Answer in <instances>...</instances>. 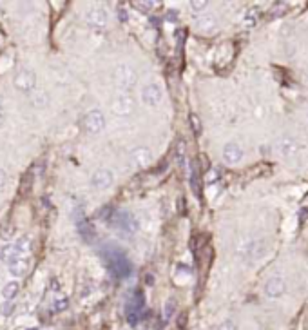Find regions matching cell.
Wrapping results in <instances>:
<instances>
[{
    "instance_id": "6da1fadb",
    "label": "cell",
    "mask_w": 308,
    "mask_h": 330,
    "mask_svg": "<svg viewBox=\"0 0 308 330\" xmlns=\"http://www.w3.org/2000/svg\"><path fill=\"white\" fill-rule=\"evenodd\" d=\"M13 85L17 91L31 95V92L36 89V75L31 69H20L17 75H15Z\"/></svg>"
},
{
    "instance_id": "7a4b0ae2",
    "label": "cell",
    "mask_w": 308,
    "mask_h": 330,
    "mask_svg": "<svg viewBox=\"0 0 308 330\" xmlns=\"http://www.w3.org/2000/svg\"><path fill=\"white\" fill-rule=\"evenodd\" d=\"M24 252H26V249H24L20 243H9V245L2 247V251H0V260L4 261L6 265H9V263H13V261L20 260V258H24Z\"/></svg>"
},
{
    "instance_id": "3957f363",
    "label": "cell",
    "mask_w": 308,
    "mask_h": 330,
    "mask_svg": "<svg viewBox=\"0 0 308 330\" xmlns=\"http://www.w3.org/2000/svg\"><path fill=\"white\" fill-rule=\"evenodd\" d=\"M29 267H31V260L24 256V258H20V260L13 261V263H9L8 270H9V274H11V276L22 277V276H26V274L29 272Z\"/></svg>"
},
{
    "instance_id": "277c9868",
    "label": "cell",
    "mask_w": 308,
    "mask_h": 330,
    "mask_svg": "<svg viewBox=\"0 0 308 330\" xmlns=\"http://www.w3.org/2000/svg\"><path fill=\"white\" fill-rule=\"evenodd\" d=\"M18 292H20V283L17 279H11V281H8L2 287V298H4V301H15Z\"/></svg>"
},
{
    "instance_id": "5b68a950",
    "label": "cell",
    "mask_w": 308,
    "mask_h": 330,
    "mask_svg": "<svg viewBox=\"0 0 308 330\" xmlns=\"http://www.w3.org/2000/svg\"><path fill=\"white\" fill-rule=\"evenodd\" d=\"M100 125H101V118H100V115L98 113H91V115L87 116V127H89V131H98L100 129Z\"/></svg>"
},
{
    "instance_id": "8992f818",
    "label": "cell",
    "mask_w": 308,
    "mask_h": 330,
    "mask_svg": "<svg viewBox=\"0 0 308 330\" xmlns=\"http://www.w3.org/2000/svg\"><path fill=\"white\" fill-rule=\"evenodd\" d=\"M15 301H4L2 303V307H0V312H2V316H11V314L15 312Z\"/></svg>"
},
{
    "instance_id": "52a82bcc",
    "label": "cell",
    "mask_w": 308,
    "mask_h": 330,
    "mask_svg": "<svg viewBox=\"0 0 308 330\" xmlns=\"http://www.w3.org/2000/svg\"><path fill=\"white\" fill-rule=\"evenodd\" d=\"M6 181H8V172L0 167V189H2V187L6 185Z\"/></svg>"
}]
</instances>
